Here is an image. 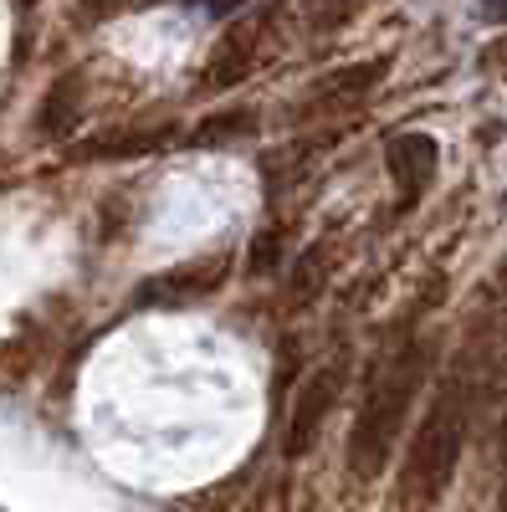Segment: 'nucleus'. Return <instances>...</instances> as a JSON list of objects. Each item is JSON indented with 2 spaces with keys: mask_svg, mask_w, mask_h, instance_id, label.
<instances>
[{
  "mask_svg": "<svg viewBox=\"0 0 507 512\" xmlns=\"http://www.w3.org/2000/svg\"><path fill=\"white\" fill-rule=\"evenodd\" d=\"M338 390H344V359H328L323 369H313V379L303 384L298 405H292V420H287V456H303L318 441Z\"/></svg>",
  "mask_w": 507,
  "mask_h": 512,
  "instance_id": "obj_3",
  "label": "nucleus"
},
{
  "mask_svg": "<svg viewBox=\"0 0 507 512\" xmlns=\"http://www.w3.org/2000/svg\"><path fill=\"white\" fill-rule=\"evenodd\" d=\"M385 164H390V180H395L405 195H420V190L436 180L441 149H436L431 134H395L390 149H385Z\"/></svg>",
  "mask_w": 507,
  "mask_h": 512,
  "instance_id": "obj_6",
  "label": "nucleus"
},
{
  "mask_svg": "<svg viewBox=\"0 0 507 512\" xmlns=\"http://www.w3.org/2000/svg\"><path fill=\"white\" fill-rule=\"evenodd\" d=\"M262 41H267V16H241V21H231V31L221 36V47L210 52V72H205V82H210L216 93L236 88V82H241L251 67H257Z\"/></svg>",
  "mask_w": 507,
  "mask_h": 512,
  "instance_id": "obj_5",
  "label": "nucleus"
},
{
  "mask_svg": "<svg viewBox=\"0 0 507 512\" xmlns=\"http://www.w3.org/2000/svg\"><path fill=\"white\" fill-rule=\"evenodd\" d=\"M502 472H507V425H502Z\"/></svg>",
  "mask_w": 507,
  "mask_h": 512,
  "instance_id": "obj_14",
  "label": "nucleus"
},
{
  "mask_svg": "<svg viewBox=\"0 0 507 512\" xmlns=\"http://www.w3.org/2000/svg\"><path fill=\"white\" fill-rule=\"evenodd\" d=\"M251 128H257V113H210L205 123H195L190 144H195V149H221V144H231V139H246Z\"/></svg>",
  "mask_w": 507,
  "mask_h": 512,
  "instance_id": "obj_8",
  "label": "nucleus"
},
{
  "mask_svg": "<svg viewBox=\"0 0 507 512\" xmlns=\"http://www.w3.org/2000/svg\"><path fill=\"white\" fill-rule=\"evenodd\" d=\"M477 6H482V16H487V21L507 26V0H477Z\"/></svg>",
  "mask_w": 507,
  "mask_h": 512,
  "instance_id": "obj_12",
  "label": "nucleus"
},
{
  "mask_svg": "<svg viewBox=\"0 0 507 512\" xmlns=\"http://www.w3.org/2000/svg\"><path fill=\"white\" fill-rule=\"evenodd\" d=\"M385 77V62H359V67H344V72H328L318 88H308V103L313 108H333V103H359L374 82Z\"/></svg>",
  "mask_w": 507,
  "mask_h": 512,
  "instance_id": "obj_7",
  "label": "nucleus"
},
{
  "mask_svg": "<svg viewBox=\"0 0 507 512\" xmlns=\"http://www.w3.org/2000/svg\"><path fill=\"white\" fill-rule=\"evenodd\" d=\"M482 62H487V72L507 77V36H502V41H492V47L482 52Z\"/></svg>",
  "mask_w": 507,
  "mask_h": 512,
  "instance_id": "obj_11",
  "label": "nucleus"
},
{
  "mask_svg": "<svg viewBox=\"0 0 507 512\" xmlns=\"http://www.w3.org/2000/svg\"><path fill=\"white\" fill-rule=\"evenodd\" d=\"M420 379H426V344H405L385 369H379V379L369 384L364 410H359L354 436H349V466H354L359 482H374L379 472H385Z\"/></svg>",
  "mask_w": 507,
  "mask_h": 512,
  "instance_id": "obj_1",
  "label": "nucleus"
},
{
  "mask_svg": "<svg viewBox=\"0 0 507 512\" xmlns=\"http://www.w3.org/2000/svg\"><path fill=\"white\" fill-rule=\"evenodd\" d=\"M349 16H354L349 0H308V6H303V21L308 26H338V21H349Z\"/></svg>",
  "mask_w": 507,
  "mask_h": 512,
  "instance_id": "obj_10",
  "label": "nucleus"
},
{
  "mask_svg": "<svg viewBox=\"0 0 507 512\" xmlns=\"http://www.w3.org/2000/svg\"><path fill=\"white\" fill-rule=\"evenodd\" d=\"M205 6H216V11H236L241 0H205Z\"/></svg>",
  "mask_w": 507,
  "mask_h": 512,
  "instance_id": "obj_13",
  "label": "nucleus"
},
{
  "mask_svg": "<svg viewBox=\"0 0 507 512\" xmlns=\"http://www.w3.org/2000/svg\"><path fill=\"white\" fill-rule=\"evenodd\" d=\"M231 262L226 256H200V262H185L175 272H164L154 282H144L134 292V308H185L190 297H205V292H216L226 282Z\"/></svg>",
  "mask_w": 507,
  "mask_h": 512,
  "instance_id": "obj_4",
  "label": "nucleus"
},
{
  "mask_svg": "<svg viewBox=\"0 0 507 512\" xmlns=\"http://www.w3.org/2000/svg\"><path fill=\"white\" fill-rule=\"evenodd\" d=\"M231 497H236V482H221V487H210V492L185 497L175 512H226V507H231Z\"/></svg>",
  "mask_w": 507,
  "mask_h": 512,
  "instance_id": "obj_9",
  "label": "nucleus"
},
{
  "mask_svg": "<svg viewBox=\"0 0 507 512\" xmlns=\"http://www.w3.org/2000/svg\"><path fill=\"white\" fill-rule=\"evenodd\" d=\"M467 420H472V374L467 364H461L446 384L436 405L426 410V420H420V431L410 441V456H405V477H400V492L410 502H426L436 497L451 472H456V456H461V441H467Z\"/></svg>",
  "mask_w": 507,
  "mask_h": 512,
  "instance_id": "obj_2",
  "label": "nucleus"
}]
</instances>
